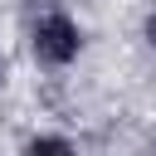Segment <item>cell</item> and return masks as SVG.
I'll list each match as a JSON object with an SVG mask.
<instances>
[{"label":"cell","instance_id":"obj_1","mask_svg":"<svg viewBox=\"0 0 156 156\" xmlns=\"http://www.w3.org/2000/svg\"><path fill=\"white\" fill-rule=\"evenodd\" d=\"M34 49H39V58H49V63H68V58L78 54V29H73V20H68V15H44V20L34 24Z\"/></svg>","mask_w":156,"mask_h":156},{"label":"cell","instance_id":"obj_2","mask_svg":"<svg viewBox=\"0 0 156 156\" xmlns=\"http://www.w3.org/2000/svg\"><path fill=\"white\" fill-rule=\"evenodd\" d=\"M29 156H73V151H68V141H58V136H39V141L29 146Z\"/></svg>","mask_w":156,"mask_h":156},{"label":"cell","instance_id":"obj_3","mask_svg":"<svg viewBox=\"0 0 156 156\" xmlns=\"http://www.w3.org/2000/svg\"><path fill=\"white\" fill-rule=\"evenodd\" d=\"M146 34H151V44H156V15H151V24H146Z\"/></svg>","mask_w":156,"mask_h":156}]
</instances>
